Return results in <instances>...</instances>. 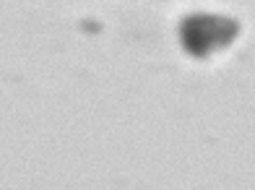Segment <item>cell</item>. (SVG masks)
I'll use <instances>...</instances> for the list:
<instances>
[{
    "label": "cell",
    "mask_w": 255,
    "mask_h": 190,
    "mask_svg": "<svg viewBox=\"0 0 255 190\" xmlns=\"http://www.w3.org/2000/svg\"><path fill=\"white\" fill-rule=\"evenodd\" d=\"M240 23L227 16H214V13H195L182 21L180 26V42L185 52L193 57H208L214 52H222L237 39Z\"/></svg>",
    "instance_id": "cell-1"
}]
</instances>
